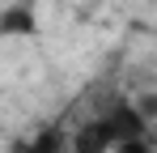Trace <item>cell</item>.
<instances>
[{
    "instance_id": "6da1fadb",
    "label": "cell",
    "mask_w": 157,
    "mask_h": 153,
    "mask_svg": "<svg viewBox=\"0 0 157 153\" xmlns=\"http://www.w3.org/2000/svg\"><path fill=\"white\" fill-rule=\"evenodd\" d=\"M128 136H149L144 115L136 111V102H110L106 111H98L94 119H85L81 128L68 132V153H110L119 140Z\"/></svg>"
},
{
    "instance_id": "7a4b0ae2",
    "label": "cell",
    "mask_w": 157,
    "mask_h": 153,
    "mask_svg": "<svg viewBox=\"0 0 157 153\" xmlns=\"http://www.w3.org/2000/svg\"><path fill=\"white\" fill-rule=\"evenodd\" d=\"M34 30H38V22H34V9L30 4H9L0 13V38H26Z\"/></svg>"
},
{
    "instance_id": "3957f363",
    "label": "cell",
    "mask_w": 157,
    "mask_h": 153,
    "mask_svg": "<svg viewBox=\"0 0 157 153\" xmlns=\"http://www.w3.org/2000/svg\"><path fill=\"white\" fill-rule=\"evenodd\" d=\"M13 153H68V136H64L59 128H43L38 136L13 145Z\"/></svg>"
},
{
    "instance_id": "277c9868",
    "label": "cell",
    "mask_w": 157,
    "mask_h": 153,
    "mask_svg": "<svg viewBox=\"0 0 157 153\" xmlns=\"http://www.w3.org/2000/svg\"><path fill=\"white\" fill-rule=\"evenodd\" d=\"M110 153H153V140H149V136H128V140H119Z\"/></svg>"
}]
</instances>
